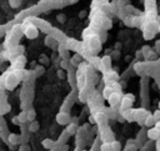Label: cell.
Returning a JSON list of instances; mask_svg holds the SVG:
<instances>
[{
  "instance_id": "cell-1",
  "label": "cell",
  "mask_w": 160,
  "mask_h": 151,
  "mask_svg": "<svg viewBox=\"0 0 160 151\" xmlns=\"http://www.w3.org/2000/svg\"><path fill=\"white\" fill-rule=\"evenodd\" d=\"M23 25V34L26 36L28 39L33 40V39H36L39 35V29L36 26L35 24H33L31 21H28V20H25V21L21 24Z\"/></svg>"
},
{
  "instance_id": "cell-2",
  "label": "cell",
  "mask_w": 160,
  "mask_h": 151,
  "mask_svg": "<svg viewBox=\"0 0 160 151\" xmlns=\"http://www.w3.org/2000/svg\"><path fill=\"white\" fill-rule=\"evenodd\" d=\"M19 81H21L18 75L14 71H8L5 72V79H4V87L6 90H14L18 86Z\"/></svg>"
},
{
  "instance_id": "cell-3",
  "label": "cell",
  "mask_w": 160,
  "mask_h": 151,
  "mask_svg": "<svg viewBox=\"0 0 160 151\" xmlns=\"http://www.w3.org/2000/svg\"><path fill=\"white\" fill-rule=\"evenodd\" d=\"M55 120H56V122L59 125H61V126H66V125L71 121V116H70V114H69L68 111L61 110L60 112L56 114Z\"/></svg>"
},
{
  "instance_id": "cell-4",
  "label": "cell",
  "mask_w": 160,
  "mask_h": 151,
  "mask_svg": "<svg viewBox=\"0 0 160 151\" xmlns=\"http://www.w3.org/2000/svg\"><path fill=\"white\" fill-rule=\"evenodd\" d=\"M121 97H123V94L121 91H113L111 92V95L106 99V100L109 101V105L110 107H116L120 104L121 101Z\"/></svg>"
},
{
  "instance_id": "cell-5",
  "label": "cell",
  "mask_w": 160,
  "mask_h": 151,
  "mask_svg": "<svg viewBox=\"0 0 160 151\" xmlns=\"http://www.w3.org/2000/svg\"><path fill=\"white\" fill-rule=\"evenodd\" d=\"M94 119H95V124H98L99 126H105L106 124H108V115H106L105 111H98L95 112L94 115Z\"/></svg>"
},
{
  "instance_id": "cell-6",
  "label": "cell",
  "mask_w": 160,
  "mask_h": 151,
  "mask_svg": "<svg viewBox=\"0 0 160 151\" xmlns=\"http://www.w3.org/2000/svg\"><path fill=\"white\" fill-rule=\"evenodd\" d=\"M101 140L103 141H111V140H114V134L113 131L106 126H101Z\"/></svg>"
},
{
  "instance_id": "cell-7",
  "label": "cell",
  "mask_w": 160,
  "mask_h": 151,
  "mask_svg": "<svg viewBox=\"0 0 160 151\" xmlns=\"http://www.w3.org/2000/svg\"><path fill=\"white\" fill-rule=\"evenodd\" d=\"M100 70L103 72H106L111 70V56L109 55H104L101 58V66H100Z\"/></svg>"
},
{
  "instance_id": "cell-8",
  "label": "cell",
  "mask_w": 160,
  "mask_h": 151,
  "mask_svg": "<svg viewBox=\"0 0 160 151\" xmlns=\"http://www.w3.org/2000/svg\"><path fill=\"white\" fill-rule=\"evenodd\" d=\"M133 102H134V101L130 100L129 97H126V96L123 95L121 101L119 104V111H124V110H126V109H130L131 105H133Z\"/></svg>"
},
{
  "instance_id": "cell-9",
  "label": "cell",
  "mask_w": 160,
  "mask_h": 151,
  "mask_svg": "<svg viewBox=\"0 0 160 151\" xmlns=\"http://www.w3.org/2000/svg\"><path fill=\"white\" fill-rule=\"evenodd\" d=\"M146 136L150 139V140H159L160 139V131H159L155 126L149 127L148 132H146Z\"/></svg>"
},
{
  "instance_id": "cell-10",
  "label": "cell",
  "mask_w": 160,
  "mask_h": 151,
  "mask_svg": "<svg viewBox=\"0 0 160 151\" xmlns=\"http://www.w3.org/2000/svg\"><path fill=\"white\" fill-rule=\"evenodd\" d=\"M155 119H154V115L151 112H148L146 114V116L145 119H144V125H145L146 127H153V126H155Z\"/></svg>"
},
{
  "instance_id": "cell-11",
  "label": "cell",
  "mask_w": 160,
  "mask_h": 151,
  "mask_svg": "<svg viewBox=\"0 0 160 151\" xmlns=\"http://www.w3.org/2000/svg\"><path fill=\"white\" fill-rule=\"evenodd\" d=\"M78 130H79V126H78V122H69L68 125H66V129H65V131L70 135H75L76 132H78Z\"/></svg>"
},
{
  "instance_id": "cell-12",
  "label": "cell",
  "mask_w": 160,
  "mask_h": 151,
  "mask_svg": "<svg viewBox=\"0 0 160 151\" xmlns=\"http://www.w3.org/2000/svg\"><path fill=\"white\" fill-rule=\"evenodd\" d=\"M56 144H58V142L53 141L51 139H44V140H43V141H41L43 147H44V149H46V150H53Z\"/></svg>"
},
{
  "instance_id": "cell-13",
  "label": "cell",
  "mask_w": 160,
  "mask_h": 151,
  "mask_svg": "<svg viewBox=\"0 0 160 151\" xmlns=\"http://www.w3.org/2000/svg\"><path fill=\"white\" fill-rule=\"evenodd\" d=\"M100 26L103 28L104 30H109V29H111V26H113V23H111V20L108 16H103Z\"/></svg>"
},
{
  "instance_id": "cell-14",
  "label": "cell",
  "mask_w": 160,
  "mask_h": 151,
  "mask_svg": "<svg viewBox=\"0 0 160 151\" xmlns=\"http://www.w3.org/2000/svg\"><path fill=\"white\" fill-rule=\"evenodd\" d=\"M76 45H78V41L75 39H66L65 44H64V46L68 49V50H75L76 49Z\"/></svg>"
},
{
  "instance_id": "cell-15",
  "label": "cell",
  "mask_w": 160,
  "mask_h": 151,
  "mask_svg": "<svg viewBox=\"0 0 160 151\" xmlns=\"http://www.w3.org/2000/svg\"><path fill=\"white\" fill-rule=\"evenodd\" d=\"M19 136H20V135H19V134H15V132L9 134L8 142H9V144H13V145H18V144H19Z\"/></svg>"
},
{
  "instance_id": "cell-16",
  "label": "cell",
  "mask_w": 160,
  "mask_h": 151,
  "mask_svg": "<svg viewBox=\"0 0 160 151\" xmlns=\"http://www.w3.org/2000/svg\"><path fill=\"white\" fill-rule=\"evenodd\" d=\"M39 127H40L39 122L36 121V120H33V121H30V124H29L28 131H29V132H36V131L39 130Z\"/></svg>"
},
{
  "instance_id": "cell-17",
  "label": "cell",
  "mask_w": 160,
  "mask_h": 151,
  "mask_svg": "<svg viewBox=\"0 0 160 151\" xmlns=\"http://www.w3.org/2000/svg\"><path fill=\"white\" fill-rule=\"evenodd\" d=\"M10 105L8 102H5V100H4V102H1L0 101V116H3L4 114H6L8 111H10Z\"/></svg>"
},
{
  "instance_id": "cell-18",
  "label": "cell",
  "mask_w": 160,
  "mask_h": 151,
  "mask_svg": "<svg viewBox=\"0 0 160 151\" xmlns=\"http://www.w3.org/2000/svg\"><path fill=\"white\" fill-rule=\"evenodd\" d=\"M143 25V18L141 16H131V26H136V28H140Z\"/></svg>"
},
{
  "instance_id": "cell-19",
  "label": "cell",
  "mask_w": 160,
  "mask_h": 151,
  "mask_svg": "<svg viewBox=\"0 0 160 151\" xmlns=\"http://www.w3.org/2000/svg\"><path fill=\"white\" fill-rule=\"evenodd\" d=\"M45 74V67H44V65H36L35 66V69H34V75H35V77L36 76H41V75H44Z\"/></svg>"
},
{
  "instance_id": "cell-20",
  "label": "cell",
  "mask_w": 160,
  "mask_h": 151,
  "mask_svg": "<svg viewBox=\"0 0 160 151\" xmlns=\"http://www.w3.org/2000/svg\"><path fill=\"white\" fill-rule=\"evenodd\" d=\"M17 116H18V119H19L20 124H25L26 121H28V112H26V110H21Z\"/></svg>"
},
{
  "instance_id": "cell-21",
  "label": "cell",
  "mask_w": 160,
  "mask_h": 151,
  "mask_svg": "<svg viewBox=\"0 0 160 151\" xmlns=\"http://www.w3.org/2000/svg\"><path fill=\"white\" fill-rule=\"evenodd\" d=\"M99 150L100 151H113V150H111L110 141H103V142H101V145L99 146Z\"/></svg>"
},
{
  "instance_id": "cell-22",
  "label": "cell",
  "mask_w": 160,
  "mask_h": 151,
  "mask_svg": "<svg viewBox=\"0 0 160 151\" xmlns=\"http://www.w3.org/2000/svg\"><path fill=\"white\" fill-rule=\"evenodd\" d=\"M113 91H114L113 87H111V86L108 84V85L104 87V90H103V97H104V99H108V97L111 95V92H113Z\"/></svg>"
},
{
  "instance_id": "cell-23",
  "label": "cell",
  "mask_w": 160,
  "mask_h": 151,
  "mask_svg": "<svg viewBox=\"0 0 160 151\" xmlns=\"http://www.w3.org/2000/svg\"><path fill=\"white\" fill-rule=\"evenodd\" d=\"M26 112H28V121H29V122H30V121H33V120H35L36 112H35V110H34L33 107L28 109V110H26Z\"/></svg>"
},
{
  "instance_id": "cell-24",
  "label": "cell",
  "mask_w": 160,
  "mask_h": 151,
  "mask_svg": "<svg viewBox=\"0 0 160 151\" xmlns=\"http://www.w3.org/2000/svg\"><path fill=\"white\" fill-rule=\"evenodd\" d=\"M110 144H111V150L113 151H121V144L119 141H116V140H111Z\"/></svg>"
},
{
  "instance_id": "cell-25",
  "label": "cell",
  "mask_w": 160,
  "mask_h": 151,
  "mask_svg": "<svg viewBox=\"0 0 160 151\" xmlns=\"http://www.w3.org/2000/svg\"><path fill=\"white\" fill-rule=\"evenodd\" d=\"M39 64H41V65H49L50 64V59L48 58L45 54H41L40 55V59H39Z\"/></svg>"
},
{
  "instance_id": "cell-26",
  "label": "cell",
  "mask_w": 160,
  "mask_h": 151,
  "mask_svg": "<svg viewBox=\"0 0 160 151\" xmlns=\"http://www.w3.org/2000/svg\"><path fill=\"white\" fill-rule=\"evenodd\" d=\"M55 41V39L53 38V36L50 35V34H48L46 36H45V40H44V43H45V45L48 46V48H50V46L53 45V43Z\"/></svg>"
},
{
  "instance_id": "cell-27",
  "label": "cell",
  "mask_w": 160,
  "mask_h": 151,
  "mask_svg": "<svg viewBox=\"0 0 160 151\" xmlns=\"http://www.w3.org/2000/svg\"><path fill=\"white\" fill-rule=\"evenodd\" d=\"M69 59H61L60 60V69H63V70H66V69H69Z\"/></svg>"
},
{
  "instance_id": "cell-28",
  "label": "cell",
  "mask_w": 160,
  "mask_h": 151,
  "mask_svg": "<svg viewBox=\"0 0 160 151\" xmlns=\"http://www.w3.org/2000/svg\"><path fill=\"white\" fill-rule=\"evenodd\" d=\"M56 76L59 77L60 80H64L66 77V74H65V70H63V69H58L56 70Z\"/></svg>"
},
{
  "instance_id": "cell-29",
  "label": "cell",
  "mask_w": 160,
  "mask_h": 151,
  "mask_svg": "<svg viewBox=\"0 0 160 151\" xmlns=\"http://www.w3.org/2000/svg\"><path fill=\"white\" fill-rule=\"evenodd\" d=\"M9 5L12 8H19L20 5H21V0H9Z\"/></svg>"
},
{
  "instance_id": "cell-30",
  "label": "cell",
  "mask_w": 160,
  "mask_h": 151,
  "mask_svg": "<svg viewBox=\"0 0 160 151\" xmlns=\"http://www.w3.org/2000/svg\"><path fill=\"white\" fill-rule=\"evenodd\" d=\"M56 20L59 21L60 24H64L66 21V16H65V14H58L56 15Z\"/></svg>"
},
{
  "instance_id": "cell-31",
  "label": "cell",
  "mask_w": 160,
  "mask_h": 151,
  "mask_svg": "<svg viewBox=\"0 0 160 151\" xmlns=\"http://www.w3.org/2000/svg\"><path fill=\"white\" fill-rule=\"evenodd\" d=\"M19 151H31V149H30L29 145L21 144V145H20V147H19Z\"/></svg>"
},
{
  "instance_id": "cell-32",
  "label": "cell",
  "mask_w": 160,
  "mask_h": 151,
  "mask_svg": "<svg viewBox=\"0 0 160 151\" xmlns=\"http://www.w3.org/2000/svg\"><path fill=\"white\" fill-rule=\"evenodd\" d=\"M73 59L75 60V61H78L79 64H80V61L83 60V55H81V54H79V53H76V54H74V55H73Z\"/></svg>"
},
{
  "instance_id": "cell-33",
  "label": "cell",
  "mask_w": 160,
  "mask_h": 151,
  "mask_svg": "<svg viewBox=\"0 0 160 151\" xmlns=\"http://www.w3.org/2000/svg\"><path fill=\"white\" fill-rule=\"evenodd\" d=\"M124 24L126 25V26H131V16H130V15L124 18Z\"/></svg>"
},
{
  "instance_id": "cell-34",
  "label": "cell",
  "mask_w": 160,
  "mask_h": 151,
  "mask_svg": "<svg viewBox=\"0 0 160 151\" xmlns=\"http://www.w3.org/2000/svg\"><path fill=\"white\" fill-rule=\"evenodd\" d=\"M99 39H100L101 43H104V41L106 40V30H104L103 33H100V34H99Z\"/></svg>"
},
{
  "instance_id": "cell-35",
  "label": "cell",
  "mask_w": 160,
  "mask_h": 151,
  "mask_svg": "<svg viewBox=\"0 0 160 151\" xmlns=\"http://www.w3.org/2000/svg\"><path fill=\"white\" fill-rule=\"evenodd\" d=\"M69 64H71V66H73V67H78V66H79V62H78V61H75L73 58H69Z\"/></svg>"
},
{
  "instance_id": "cell-36",
  "label": "cell",
  "mask_w": 160,
  "mask_h": 151,
  "mask_svg": "<svg viewBox=\"0 0 160 151\" xmlns=\"http://www.w3.org/2000/svg\"><path fill=\"white\" fill-rule=\"evenodd\" d=\"M69 145L66 144V142H64V144H61L60 145V151H69Z\"/></svg>"
},
{
  "instance_id": "cell-37",
  "label": "cell",
  "mask_w": 160,
  "mask_h": 151,
  "mask_svg": "<svg viewBox=\"0 0 160 151\" xmlns=\"http://www.w3.org/2000/svg\"><path fill=\"white\" fill-rule=\"evenodd\" d=\"M153 115H154V119H155V121H159V120H160V109H158V110L154 112Z\"/></svg>"
},
{
  "instance_id": "cell-38",
  "label": "cell",
  "mask_w": 160,
  "mask_h": 151,
  "mask_svg": "<svg viewBox=\"0 0 160 151\" xmlns=\"http://www.w3.org/2000/svg\"><path fill=\"white\" fill-rule=\"evenodd\" d=\"M12 122H13L14 125H17V126H20V121H19L18 116H14V117L12 119Z\"/></svg>"
},
{
  "instance_id": "cell-39",
  "label": "cell",
  "mask_w": 160,
  "mask_h": 151,
  "mask_svg": "<svg viewBox=\"0 0 160 151\" xmlns=\"http://www.w3.org/2000/svg\"><path fill=\"white\" fill-rule=\"evenodd\" d=\"M86 10H81V11H79V18L80 19H84L85 16H86Z\"/></svg>"
},
{
  "instance_id": "cell-40",
  "label": "cell",
  "mask_w": 160,
  "mask_h": 151,
  "mask_svg": "<svg viewBox=\"0 0 160 151\" xmlns=\"http://www.w3.org/2000/svg\"><path fill=\"white\" fill-rule=\"evenodd\" d=\"M111 54H113V58H114V59H118L120 53H119V50H115V51H113V53H111Z\"/></svg>"
},
{
  "instance_id": "cell-41",
  "label": "cell",
  "mask_w": 160,
  "mask_h": 151,
  "mask_svg": "<svg viewBox=\"0 0 160 151\" xmlns=\"http://www.w3.org/2000/svg\"><path fill=\"white\" fill-rule=\"evenodd\" d=\"M124 96H126V97H129L130 99V100H133V101H134L135 100V96L134 95H133V94H125V95Z\"/></svg>"
},
{
  "instance_id": "cell-42",
  "label": "cell",
  "mask_w": 160,
  "mask_h": 151,
  "mask_svg": "<svg viewBox=\"0 0 160 151\" xmlns=\"http://www.w3.org/2000/svg\"><path fill=\"white\" fill-rule=\"evenodd\" d=\"M89 121H90V124H95V119H94V115H90V116H89Z\"/></svg>"
},
{
  "instance_id": "cell-43",
  "label": "cell",
  "mask_w": 160,
  "mask_h": 151,
  "mask_svg": "<svg viewBox=\"0 0 160 151\" xmlns=\"http://www.w3.org/2000/svg\"><path fill=\"white\" fill-rule=\"evenodd\" d=\"M30 66H31V69H35V66H36V61H31V62H30Z\"/></svg>"
},
{
  "instance_id": "cell-44",
  "label": "cell",
  "mask_w": 160,
  "mask_h": 151,
  "mask_svg": "<svg viewBox=\"0 0 160 151\" xmlns=\"http://www.w3.org/2000/svg\"><path fill=\"white\" fill-rule=\"evenodd\" d=\"M9 147L12 149V150H15V149H17V146H15V145H13V144H9Z\"/></svg>"
},
{
  "instance_id": "cell-45",
  "label": "cell",
  "mask_w": 160,
  "mask_h": 151,
  "mask_svg": "<svg viewBox=\"0 0 160 151\" xmlns=\"http://www.w3.org/2000/svg\"><path fill=\"white\" fill-rule=\"evenodd\" d=\"M68 1L70 3V4H76V3L79 1V0H68Z\"/></svg>"
},
{
  "instance_id": "cell-46",
  "label": "cell",
  "mask_w": 160,
  "mask_h": 151,
  "mask_svg": "<svg viewBox=\"0 0 160 151\" xmlns=\"http://www.w3.org/2000/svg\"><path fill=\"white\" fill-rule=\"evenodd\" d=\"M158 31H159V33H160V24H159V26H158Z\"/></svg>"
},
{
  "instance_id": "cell-47",
  "label": "cell",
  "mask_w": 160,
  "mask_h": 151,
  "mask_svg": "<svg viewBox=\"0 0 160 151\" xmlns=\"http://www.w3.org/2000/svg\"><path fill=\"white\" fill-rule=\"evenodd\" d=\"M156 141H159V142H160V139H159V140H156Z\"/></svg>"
},
{
  "instance_id": "cell-48",
  "label": "cell",
  "mask_w": 160,
  "mask_h": 151,
  "mask_svg": "<svg viewBox=\"0 0 160 151\" xmlns=\"http://www.w3.org/2000/svg\"><path fill=\"white\" fill-rule=\"evenodd\" d=\"M159 109H160V102H159Z\"/></svg>"
},
{
  "instance_id": "cell-49",
  "label": "cell",
  "mask_w": 160,
  "mask_h": 151,
  "mask_svg": "<svg viewBox=\"0 0 160 151\" xmlns=\"http://www.w3.org/2000/svg\"><path fill=\"white\" fill-rule=\"evenodd\" d=\"M81 151H88V150H81Z\"/></svg>"
},
{
  "instance_id": "cell-50",
  "label": "cell",
  "mask_w": 160,
  "mask_h": 151,
  "mask_svg": "<svg viewBox=\"0 0 160 151\" xmlns=\"http://www.w3.org/2000/svg\"><path fill=\"white\" fill-rule=\"evenodd\" d=\"M49 151H54V150H49Z\"/></svg>"
}]
</instances>
